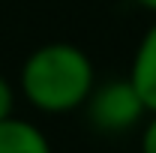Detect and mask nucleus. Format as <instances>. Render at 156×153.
I'll list each match as a JSON object with an SVG mask.
<instances>
[{
    "label": "nucleus",
    "instance_id": "nucleus-1",
    "mask_svg": "<svg viewBox=\"0 0 156 153\" xmlns=\"http://www.w3.org/2000/svg\"><path fill=\"white\" fill-rule=\"evenodd\" d=\"M96 87V66L72 42H45L33 48L18 72V90L42 114H69L84 108Z\"/></svg>",
    "mask_w": 156,
    "mask_h": 153
},
{
    "label": "nucleus",
    "instance_id": "nucleus-3",
    "mask_svg": "<svg viewBox=\"0 0 156 153\" xmlns=\"http://www.w3.org/2000/svg\"><path fill=\"white\" fill-rule=\"evenodd\" d=\"M129 81L135 84L147 111L156 114V21L144 30V36L135 48V57L129 66Z\"/></svg>",
    "mask_w": 156,
    "mask_h": 153
},
{
    "label": "nucleus",
    "instance_id": "nucleus-6",
    "mask_svg": "<svg viewBox=\"0 0 156 153\" xmlns=\"http://www.w3.org/2000/svg\"><path fill=\"white\" fill-rule=\"evenodd\" d=\"M141 153H156V114H150L141 129Z\"/></svg>",
    "mask_w": 156,
    "mask_h": 153
},
{
    "label": "nucleus",
    "instance_id": "nucleus-2",
    "mask_svg": "<svg viewBox=\"0 0 156 153\" xmlns=\"http://www.w3.org/2000/svg\"><path fill=\"white\" fill-rule=\"evenodd\" d=\"M81 111L87 114V123L102 135H123L135 129L144 120V114H150L144 99L138 96L135 84L129 81V75L96 84Z\"/></svg>",
    "mask_w": 156,
    "mask_h": 153
},
{
    "label": "nucleus",
    "instance_id": "nucleus-7",
    "mask_svg": "<svg viewBox=\"0 0 156 153\" xmlns=\"http://www.w3.org/2000/svg\"><path fill=\"white\" fill-rule=\"evenodd\" d=\"M138 6L144 9V12H150V15H156V0H135Z\"/></svg>",
    "mask_w": 156,
    "mask_h": 153
},
{
    "label": "nucleus",
    "instance_id": "nucleus-4",
    "mask_svg": "<svg viewBox=\"0 0 156 153\" xmlns=\"http://www.w3.org/2000/svg\"><path fill=\"white\" fill-rule=\"evenodd\" d=\"M0 153H51L48 135L24 117L0 120Z\"/></svg>",
    "mask_w": 156,
    "mask_h": 153
},
{
    "label": "nucleus",
    "instance_id": "nucleus-5",
    "mask_svg": "<svg viewBox=\"0 0 156 153\" xmlns=\"http://www.w3.org/2000/svg\"><path fill=\"white\" fill-rule=\"evenodd\" d=\"M12 108H15V87L6 75H0V120L12 117Z\"/></svg>",
    "mask_w": 156,
    "mask_h": 153
}]
</instances>
